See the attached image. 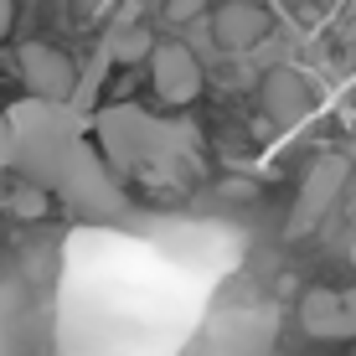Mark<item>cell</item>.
Returning <instances> with one entry per match:
<instances>
[{
    "label": "cell",
    "instance_id": "obj_14",
    "mask_svg": "<svg viewBox=\"0 0 356 356\" xmlns=\"http://www.w3.org/2000/svg\"><path fill=\"white\" fill-rule=\"evenodd\" d=\"M16 165V134H10V119L0 114V170Z\"/></svg>",
    "mask_w": 356,
    "mask_h": 356
},
{
    "label": "cell",
    "instance_id": "obj_5",
    "mask_svg": "<svg viewBox=\"0 0 356 356\" xmlns=\"http://www.w3.org/2000/svg\"><path fill=\"white\" fill-rule=\"evenodd\" d=\"M150 83H155V98L170 108H186L196 93H202V63H196V52L191 47H181V42H161L150 52Z\"/></svg>",
    "mask_w": 356,
    "mask_h": 356
},
{
    "label": "cell",
    "instance_id": "obj_8",
    "mask_svg": "<svg viewBox=\"0 0 356 356\" xmlns=\"http://www.w3.org/2000/svg\"><path fill=\"white\" fill-rule=\"evenodd\" d=\"M212 36L222 52H248L268 36V10L259 0H227L212 10Z\"/></svg>",
    "mask_w": 356,
    "mask_h": 356
},
{
    "label": "cell",
    "instance_id": "obj_1",
    "mask_svg": "<svg viewBox=\"0 0 356 356\" xmlns=\"http://www.w3.org/2000/svg\"><path fill=\"white\" fill-rule=\"evenodd\" d=\"M88 134H93L98 155L108 161L114 176H140V181H155V176H165V170H176L196 145V134L186 124L155 119L150 108H140V104H104L93 114Z\"/></svg>",
    "mask_w": 356,
    "mask_h": 356
},
{
    "label": "cell",
    "instance_id": "obj_9",
    "mask_svg": "<svg viewBox=\"0 0 356 356\" xmlns=\"http://www.w3.org/2000/svg\"><path fill=\"white\" fill-rule=\"evenodd\" d=\"M310 104H315V93H310V83H305L294 67H274L264 78V108H268V119L294 124V119L310 114Z\"/></svg>",
    "mask_w": 356,
    "mask_h": 356
},
{
    "label": "cell",
    "instance_id": "obj_11",
    "mask_svg": "<svg viewBox=\"0 0 356 356\" xmlns=\"http://www.w3.org/2000/svg\"><path fill=\"white\" fill-rule=\"evenodd\" d=\"M114 67V52H108V42L93 52V63L78 72V88H72V108L78 114H93V98H98V88H104V72Z\"/></svg>",
    "mask_w": 356,
    "mask_h": 356
},
{
    "label": "cell",
    "instance_id": "obj_4",
    "mask_svg": "<svg viewBox=\"0 0 356 356\" xmlns=\"http://www.w3.org/2000/svg\"><path fill=\"white\" fill-rule=\"evenodd\" d=\"M351 181V161L346 155H321V161L310 165V176H305L300 196H294V212H289V238H300V232L321 227V217L336 207V196L346 191Z\"/></svg>",
    "mask_w": 356,
    "mask_h": 356
},
{
    "label": "cell",
    "instance_id": "obj_17",
    "mask_svg": "<svg viewBox=\"0 0 356 356\" xmlns=\"http://www.w3.org/2000/svg\"><path fill=\"white\" fill-rule=\"evenodd\" d=\"M259 6H264V0H259Z\"/></svg>",
    "mask_w": 356,
    "mask_h": 356
},
{
    "label": "cell",
    "instance_id": "obj_18",
    "mask_svg": "<svg viewBox=\"0 0 356 356\" xmlns=\"http://www.w3.org/2000/svg\"><path fill=\"white\" fill-rule=\"evenodd\" d=\"M351 356H356V351H351Z\"/></svg>",
    "mask_w": 356,
    "mask_h": 356
},
{
    "label": "cell",
    "instance_id": "obj_2",
    "mask_svg": "<svg viewBox=\"0 0 356 356\" xmlns=\"http://www.w3.org/2000/svg\"><path fill=\"white\" fill-rule=\"evenodd\" d=\"M6 119L16 134V170L42 191L57 186L72 145L88 140L93 129V114H78L72 104H47V98H21L6 108Z\"/></svg>",
    "mask_w": 356,
    "mask_h": 356
},
{
    "label": "cell",
    "instance_id": "obj_13",
    "mask_svg": "<svg viewBox=\"0 0 356 356\" xmlns=\"http://www.w3.org/2000/svg\"><path fill=\"white\" fill-rule=\"evenodd\" d=\"M207 10V0H165V21L170 26H186V21H196Z\"/></svg>",
    "mask_w": 356,
    "mask_h": 356
},
{
    "label": "cell",
    "instance_id": "obj_7",
    "mask_svg": "<svg viewBox=\"0 0 356 356\" xmlns=\"http://www.w3.org/2000/svg\"><path fill=\"white\" fill-rule=\"evenodd\" d=\"M300 325L315 341H351L356 336V284L351 289H310L300 300Z\"/></svg>",
    "mask_w": 356,
    "mask_h": 356
},
{
    "label": "cell",
    "instance_id": "obj_15",
    "mask_svg": "<svg viewBox=\"0 0 356 356\" xmlns=\"http://www.w3.org/2000/svg\"><path fill=\"white\" fill-rule=\"evenodd\" d=\"M10 21H16V0H0V42L10 36Z\"/></svg>",
    "mask_w": 356,
    "mask_h": 356
},
{
    "label": "cell",
    "instance_id": "obj_16",
    "mask_svg": "<svg viewBox=\"0 0 356 356\" xmlns=\"http://www.w3.org/2000/svg\"><path fill=\"white\" fill-rule=\"evenodd\" d=\"M104 6H108V0H78V16H88V21H93Z\"/></svg>",
    "mask_w": 356,
    "mask_h": 356
},
{
    "label": "cell",
    "instance_id": "obj_6",
    "mask_svg": "<svg viewBox=\"0 0 356 356\" xmlns=\"http://www.w3.org/2000/svg\"><path fill=\"white\" fill-rule=\"evenodd\" d=\"M16 63H21V78H26L31 98L72 104V88H78V67H72V57H63L57 47H47V42H26L16 52Z\"/></svg>",
    "mask_w": 356,
    "mask_h": 356
},
{
    "label": "cell",
    "instance_id": "obj_3",
    "mask_svg": "<svg viewBox=\"0 0 356 356\" xmlns=\"http://www.w3.org/2000/svg\"><path fill=\"white\" fill-rule=\"evenodd\" d=\"M52 196L67 207L72 217H83V222H114V217H124V186H119V176L108 170V161L98 155L93 140H78L63 165V176H57Z\"/></svg>",
    "mask_w": 356,
    "mask_h": 356
},
{
    "label": "cell",
    "instance_id": "obj_12",
    "mask_svg": "<svg viewBox=\"0 0 356 356\" xmlns=\"http://www.w3.org/2000/svg\"><path fill=\"white\" fill-rule=\"evenodd\" d=\"M10 212L26 217V222H36V217L52 212V191H42V186H31V181H21V186L10 191Z\"/></svg>",
    "mask_w": 356,
    "mask_h": 356
},
{
    "label": "cell",
    "instance_id": "obj_10",
    "mask_svg": "<svg viewBox=\"0 0 356 356\" xmlns=\"http://www.w3.org/2000/svg\"><path fill=\"white\" fill-rule=\"evenodd\" d=\"M104 42H108V52H114V63H150V52H155V36L145 26H134V21L114 26Z\"/></svg>",
    "mask_w": 356,
    "mask_h": 356
}]
</instances>
